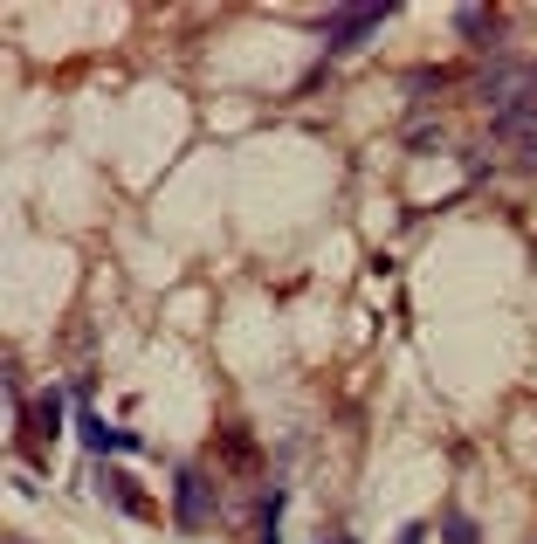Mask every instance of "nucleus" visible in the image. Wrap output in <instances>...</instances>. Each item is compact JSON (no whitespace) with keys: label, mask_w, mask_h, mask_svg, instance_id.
I'll return each instance as SVG.
<instances>
[{"label":"nucleus","mask_w":537,"mask_h":544,"mask_svg":"<svg viewBox=\"0 0 537 544\" xmlns=\"http://www.w3.org/2000/svg\"><path fill=\"white\" fill-rule=\"evenodd\" d=\"M76 441H83L97 462H104V455H138V448H145V434H131V427H111L104 414H97V407H90V400L76 407Z\"/></svg>","instance_id":"1"},{"label":"nucleus","mask_w":537,"mask_h":544,"mask_svg":"<svg viewBox=\"0 0 537 544\" xmlns=\"http://www.w3.org/2000/svg\"><path fill=\"white\" fill-rule=\"evenodd\" d=\"M379 21H393V7L379 0V7H331V14H317V35H331V49L345 56L352 42H365Z\"/></svg>","instance_id":"2"},{"label":"nucleus","mask_w":537,"mask_h":544,"mask_svg":"<svg viewBox=\"0 0 537 544\" xmlns=\"http://www.w3.org/2000/svg\"><path fill=\"white\" fill-rule=\"evenodd\" d=\"M214 517V483L200 476V469H179V483H173V524L179 531H200Z\"/></svg>","instance_id":"3"},{"label":"nucleus","mask_w":537,"mask_h":544,"mask_svg":"<svg viewBox=\"0 0 537 544\" xmlns=\"http://www.w3.org/2000/svg\"><path fill=\"white\" fill-rule=\"evenodd\" d=\"M104 496H111V503H118L124 517H145V510H152V503H145V496H138V489L124 483V476H104Z\"/></svg>","instance_id":"4"},{"label":"nucleus","mask_w":537,"mask_h":544,"mask_svg":"<svg viewBox=\"0 0 537 544\" xmlns=\"http://www.w3.org/2000/svg\"><path fill=\"white\" fill-rule=\"evenodd\" d=\"M455 28H462L469 42H482V35H496V14H489V7H455Z\"/></svg>","instance_id":"5"},{"label":"nucleus","mask_w":537,"mask_h":544,"mask_svg":"<svg viewBox=\"0 0 537 544\" xmlns=\"http://www.w3.org/2000/svg\"><path fill=\"white\" fill-rule=\"evenodd\" d=\"M441 531H448V544H482V538H476V524H469L462 510H448V524H441Z\"/></svg>","instance_id":"6"},{"label":"nucleus","mask_w":537,"mask_h":544,"mask_svg":"<svg viewBox=\"0 0 537 544\" xmlns=\"http://www.w3.org/2000/svg\"><path fill=\"white\" fill-rule=\"evenodd\" d=\"M400 544H427V531H420V524H407V531H400Z\"/></svg>","instance_id":"7"},{"label":"nucleus","mask_w":537,"mask_h":544,"mask_svg":"<svg viewBox=\"0 0 537 544\" xmlns=\"http://www.w3.org/2000/svg\"><path fill=\"white\" fill-rule=\"evenodd\" d=\"M331 544H352V538H331Z\"/></svg>","instance_id":"8"},{"label":"nucleus","mask_w":537,"mask_h":544,"mask_svg":"<svg viewBox=\"0 0 537 544\" xmlns=\"http://www.w3.org/2000/svg\"><path fill=\"white\" fill-rule=\"evenodd\" d=\"M14 544H28V538H14Z\"/></svg>","instance_id":"9"}]
</instances>
